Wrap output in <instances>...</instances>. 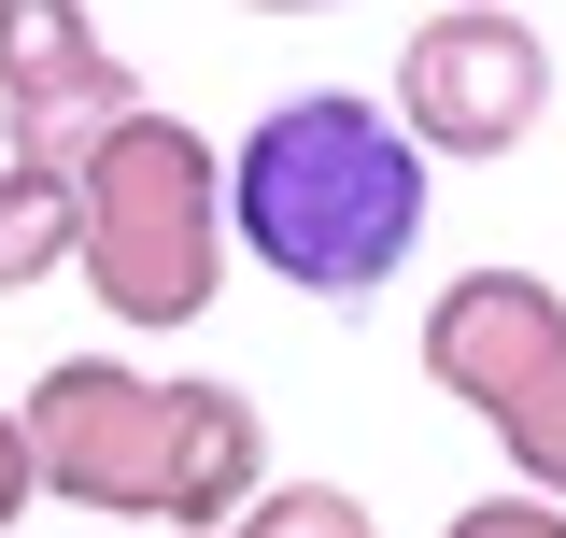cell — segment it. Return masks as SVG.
Wrapping results in <instances>:
<instances>
[{
    "label": "cell",
    "instance_id": "cell-5",
    "mask_svg": "<svg viewBox=\"0 0 566 538\" xmlns=\"http://www.w3.org/2000/svg\"><path fill=\"white\" fill-rule=\"evenodd\" d=\"M142 114V71L71 14V0H0V156L14 170H85Z\"/></svg>",
    "mask_w": 566,
    "mask_h": 538
},
{
    "label": "cell",
    "instance_id": "cell-12",
    "mask_svg": "<svg viewBox=\"0 0 566 538\" xmlns=\"http://www.w3.org/2000/svg\"><path fill=\"white\" fill-rule=\"evenodd\" d=\"M29 496H43V482H29V425H14V411H0V538L29 525Z\"/></svg>",
    "mask_w": 566,
    "mask_h": 538
},
{
    "label": "cell",
    "instance_id": "cell-11",
    "mask_svg": "<svg viewBox=\"0 0 566 538\" xmlns=\"http://www.w3.org/2000/svg\"><path fill=\"white\" fill-rule=\"evenodd\" d=\"M439 538H566V510H538V496H468Z\"/></svg>",
    "mask_w": 566,
    "mask_h": 538
},
{
    "label": "cell",
    "instance_id": "cell-3",
    "mask_svg": "<svg viewBox=\"0 0 566 538\" xmlns=\"http://www.w3.org/2000/svg\"><path fill=\"white\" fill-rule=\"evenodd\" d=\"M382 114H397V142H411L424 170H439V156L482 170V156H510V142H538V114H553V43H538L524 14H495V0L411 14Z\"/></svg>",
    "mask_w": 566,
    "mask_h": 538
},
{
    "label": "cell",
    "instance_id": "cell-1",
    "mask_svg": "<svg viewBox=\"0 0 566 538\" xmlns=\"http://www.w3.org/2000/svg\"><path fill=\"white\" fill-rule=\"evenodd\" d=\"M227 241L297 298H382L424 241V156L354 85L270 100L227 156Z\"/></svg>",
    "mask_w": 566,
    "mask_h": 538
},
{
    "label": "cell",
    "instance_id": "cell-4",
    "mask_svg": "<svg viewBox=\"0 0 566 538\" xmlns=\"http://www.w3.org/2000/svg\"><path fill=\"white\" fill-rule=\"evenodd\" d=\"M29 482L57 510H99V525H156V482H170V383L128 369V354H57L29 397Z\"/></svg>",
    "mask_w": 566,
    "mask_h": 538
},
{
    "label": "cell",
    "instance_id": "cell-2",
    "mask_svg": "<svg viewBox=\"0 0 566 538\" xmlns=\"http://www.w3.org/2000/svg\"><path fill=\"white\" fill-rule=\"evenodd\" d=\"M71 213H85L71 269H85V298H99L114 327L170 340V327L212 312V283H227V156H212L185 114L142 100L128 128L71 170Z\"/></svg>",
    "mask_w": 566,
    "mask_h": 538
},
{
    "label": "cell",
    "instance_id": "cell-10",
    "mask_svg": "<svg viewBox=\"0 0 566 538\" xmlns=\"http://www.w3.org/2000/svg\"><path fill=\"white\" fill-rule=\"evenodd\" d=\"M495 454L524 468V496H538V510H566V369H553L524 411H510V425H495Z\"/></svg>",
    "mask_w": 566,
    "mask_h": 538
},
{
    "label": "cell",
    "instance_id": "cell-8",
    "mask_svg": "<svg viewBox=\"0 0 566 538\" xmlns=\"http://www.w3.org/2000/svg\"><path fill=\"white\" fill-rule=\"evenodd\" d=\"M71 241H85V213H71L57 170H14L0 156V298H29V283H57Z\"/></svg>",
    "mask_w": 566,
    "mask_h": 538
},
{
    "label": "cell",
    "instance_id": "cell-6",
    "mask_svg": "<svg viewBox=\"0 0 566 538\" xmlns=\"http://www.w3.org/2000/svg\"><path fill=\"white\" fill-rule=\"evenodd\" d=\"M553 369H566V283H538V269H453V283H439V312H424V383L453 411L510 425Z\"/></svg>",
    "mask_w": 566,
    "mask_h": 538
},
{
    "label": "cell",
    "instance_id": "cell-9",
    "mask_svg": "<svg viewBox=\"0 0 566 538\" xmlns=\"http://www.w3.org/2000/svg\"><path fill=\"white\" fill-rule=\"evenodd\" d=\"M227 538H382V525H368V496H340V482H270Z\"/></svg>",
    "mask_w": 566,
    "mask_h": 538
},
{
    "label": "cell",
    "instance_id": "cell-7",
    "mask_svg": "<svg viewBox=\"0 0 566 538\" xmlns=\"http://www.w3.org/2000/svg\"><path fill=\"white\" fill-rule=\"evenodd\" d=\"M270 496V411L241 383H170V482H156V525L170 538H227Z\"/></svg>",
    "mask_w": 566,
    "mask_h": 538
}]
</instances>
